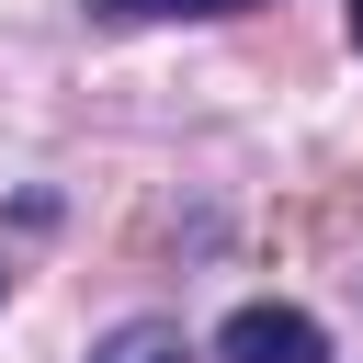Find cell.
I'll list each match as a JSON object with an SVG mask.
<instances>
[{
  "mask_svg": "<svg viewBox=\"0 0 363 363\" xmlns=\"http://www.w3.org/2000/svg\"><path fill=\"white\" fill-rule=\"evenodd\" d=\"M352 45H363V0H352Z\"/></svg>",
  "mask_w": 363,
  "mask_h": 363,
  "instance_id": "cell-4",
  "label": "cell"
},
{
  "mask_svg": "<svg viewBox=\"0 0 363 363\" xmlns=\"http://www.w3.org/2000/svg\"><path fill=\"white\" fill-rule=\"evenodd\" d=\"M0 284H11V272H0Z\"/></svg>",
  "mask_w": 363,
  "mask_h": 363,
  "instance_id": "cell-5",
  "label": "cell"
},
{
  "mask_svg": "<svg viewBox=\"0 0 363 363\" xmlns=\"http://www.w3.org/2000/svg\"><path fill=\"white\" fill-rule=\"evenodd\" d=\"M102 23H216V11H261V0H91Z\"/></svg>",
  "mask_w": 363,
  "mask_h": 363,
  "instance_id": "cell-3",
  "label": "cell"
},
{
  "mask_svg": "<svg viewBox=\"0 0 363 363\" xmlns=\"http://www.w3.org/2000/svg\"><path fill=\"white\" fill-rule=\"evenodd\" d=\"M216 363H329V329L306 306H238L216 329Z\"/></svg>",
  "mask_w": 363,
  "mask_h": 363,
  "instance_id": "cell-1",
  "label": "cell"
},
{
  "mask_svg": "<svg viewBox=\"0 0 363 363\" xmlns=\"http://www.w3.org/2000/svg\"><path fill=\"white\" fill-rule=\"evenodd\" d=\"M91 363H193V352H182V329H170V318H125Z\"/></svg>",
  "mask_w": 363,
  "mask_h": 363,
  "instance_id": "cell-2",
  "label": "cell"
}]
</instances>
